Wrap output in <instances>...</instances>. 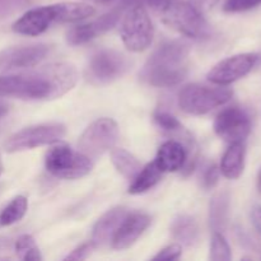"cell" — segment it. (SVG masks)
<instances>
[{
    "label": "cell",
    "mask_w": 261,
    "mask_h": 261,
    "mask_svg": "<svg viewBox=\"0 0 261 261\" xmlns=\"http://www.w3.org/2000/svg\"><path fill=\"white\" fill-rule=\"evenodd\" d=\"M78 82L73 64L53 63L37 70L0 75V97L51 101L68 93Z\"/></svg>",
    "instance_id": "1"
},
{
    "label": "cell",
    "mask_w": 261,
    "mask_h": 261,
    "mask_svg": "<svg viewBox=\"0 0 261 261\" xmlns=\"http://www.w3.org/2000/svg\"><path fill=\"white\" fill-rule=\"evenodd\" d=\"M190 50L182 41H167L149 56L142 71L143 81L153 87H173L189 74Z\"/></svg>",
    "instance_id": "2"
},
{
    "label": "cell",
    "mask_w": 261,
    "mask_h": 261,
    "mask_svg": "<svg viewBox=\"0 0 261 261\" xmlns=\"http://www.w3.org/2000/svg\"><path fill=\"white\" fill-rule=\"evenodd\" d=\"M96 13L87 3L65 2L30 9L13 24L15 33L24 36L42 35L55 23H75L92 17Z\"/></svg>",
    "instance_id": "3"
},
{
    "label": "cell",
    "mask_w": 261,
    "mask_h": 261,
    "mask_svg": "<svg viewBox=\"0 0 261 261\" xmlns=\"http://www.w3.org/2000/svg\"><path fill=\"white\" fill-rule=\"evenodd\" d=\"M233 91L226 86L216 84H188L178 92V106L184 112L190 115H205L214 109L223 106L231 101Z\"/></svg>",
    "instance_id": "4"
},
{
    "label": "cell",
    "mask_w": 261,
    "mask_h": 261,
    "mask_svg": "<svg viewBox=\"0 0 261 261\" xmlns=\"http://www.w3.org/2000/svg\"><path fill=\"white\" fill-rule=\"evenodd\" d=\"M120 33L125 47L132 53H142L149 47L154 37V27L144 5H129L122 17Z\"/></svg>",
    "instance_id": "5"
},
{
    "label": "cell",
    "mask_w": 261,
    "mask_h": 261,
    "mask_svg": "<svg viewBox=\"0 0 261 261\" xmlns=\"http://www.w3.org/2000/svg\"><path fill=\"white\" fill-rule=\"evenodd\" d=\"M46 170L55 177L75 180L88 175L93 161L82 152H75L66 144H58L46 153Z\"/></svg>",
    "instance_id": "6"
},
{
    "label": "cell",
    "mask_w": 261,
    "mask_h": 261,
    "mask_svg": "<svg viewBox=\"0 0 261 261\" xmlns=\"http://www.w3.org/2000/svg\"><path fill=\"white\" fill-rule=\"evenodd\" d=\"M161 12L163 22L181 35L191 38H203L208 36L209 25L203 17V13L191 3L176 0Z\"/></svg>",
    "instance_id": "7"
},
{
    "label": "cell",
    "mask_w": 261,
    "mask_h": 261,
    "mask_svg": "<svg viewBox=\"0 0 261 261\" xmlns=\"http://www.w3.org/2000/svg\"><path fill=\"white\" fill-rule=\"evenodd\" d=\"M132 61L116 50H101L94 54L86 69V78L93 86H107L122 78L130 70Z\"/></svg>",
    "instance_id": "8"
},
{
    "label": "cell",
    "mask_w": 261,
    "mask_h": 261,
    "mask_svg": "<svg viewBox=\"0 0 261 261\" xmlns=\"http://www.w3.org/2000/svg\"><path fill=\"white\" fill-rule=\"evenodd\" d=\"M66 127L59 122L40 124L24 127L19 130L4 143V149L8 153L20 152V150L33 149L42 145L58 143L65 137Z\"/></svg>",
    "instance_id": "9"
},
{
    "label": "cell",
    "mask_w": 261,
    "mask_h": 261,
    "mask_svg": "<svg viewBox=\"0 0 261 261\" xmlns=\"http://www.w3.org/2000/svg\"><path fill=\"white\" fill-rule=\"evenodd\" d=\"M119 138V126L110 117H101L92 122L79 137V152L92 161L101 157L107 150L112 149Z\"/></svg>",
    "instance_id": "10"
},
{
    "label": "cell",
    "mask_w": 261,
    "mask_h": 261,
    "mask_svg": "<svg viewBox=\"0 0 261 261\" xmlns=\"http://www.w3.org/2000/svg\"><path fill=\"white\" fill-rule=\"evenodd\" d=\"M214 132L229 144L244 143L251 132V119L245 110L236 106L228 107L217 115Z\"/></svg>",
    "instance_id": "11"
},
{
    "label": "cell",
    "mask_w": 261,
    "mask_h": 261,
    "mask_svg": "<svg viewBox=\"0 0 261 261\" xmlns=\"http://www.w3.org/2000/svg\"><path fill=\"white\" fill-rule=\"evenodd\" d=\"M257 60H259V55L255 53L237 54V55L229 56L214 65L209 70L206 78L214 84L228 86L247 75L256 65Z\"/></svg>",
    "instance_id": "12"
},
{
    "label": "cell",
    "mask_w": 261,
    "mask_h": 261,
    "mask_svg": "<svg viewBox=\"0 0 261 261\" xmlns=\"http://www.w3.org/2000/svg\"><path fill=\"white\" fill-rule=\"evenodd\" d=\"M48 53L50 47L43 43L4 48L0 51V74L33 68L40 64Z\"/></svg>",
    "instance_id": "13"
},
{
    "label": "cell",
    "mask_w": 261,
    "mask_h": 261,
    "mask_svg": "<svg viewBox=\"0 0 261 261\" xmlns=\"http://www.w3.org/2000/svg\"><path fill=\"white\" fill-rule=\"evenodd\" d=\"M124 8L125 4L122 3L121 5H119L115 9L110 10L109 13L101 15V17L92 20V22L84 23V24H79L70 28L69 32L66 33V41H68V43L73 46L83 45V43L89 42V41L94 40L98 36L106 33L107 31L115 27L116 23L119 22L120 17H121L122 12H124Z\"/></svg>",
    "instance_id": "14"
},
{
    "label": "cell",
    "mask_w": 261,
    "mask_h": 261,
    "mask_svg": "<svg viewBox=\"0 0 261 261\" xmlns=\"http://www.w3.org/2000/svg\"><path fill=\"white\" fill-rule=\"evenodd\" d=\"M150 217L145 213H127L112 237L111 245L115 250H125L138 241L149 227Z\"/></svg>",
    "instance_id": "15"
},
{
    "label": "cell",
    "mask_w": 261,
    "mask_h": 261,
    "mask_svg": "<svg viewBox=\"0 0 261 261\" xmlns=\"http://www.w3.org/2000/svg\"><path fill=\"white\" fill-rule=\"evenodd\" d=\"M129 211L125 206H116L110 209L96 222L92 232V244L94 247H102L112 241L115 232L117 231L121 222L127 216Z\"/></svg>",
    "instance_id": "16"
},
{
    "label": "cell",
    "mask_w": 261,
    "mask_h": 261,
    "mask_svg": "<svg viewBox=\"0 0 261 261\" xmlns=\"http://www.w3.org/2000/svg\"><path fill=\"white\" fill-rule=\"evenodd\" d=\"M154 162L162 172H176L188 162V152L180 142L168 140L160 147Z\"/></svg>",
    "instance_id": "17"
},
{
    "label": "cell",
    "mask_w": 261,
    "mask_h": 261,
    "mask_svg": "<svg viewBox=\"0 0 261 261\" xmlns=\"http://www.w3.org/2000/svg\"><path fill=\"white\" fill-rule=\"evenodd\" d=\"M246 149L244 143H233L223 154L221 161V173L229 180H236L245 170Z\"/></svg>",
    "instance_id": "18"
},
{
    "label": "cell",
    "mask_w": 261,
    "mask_h": 261,
    "mask_svg": "<svg viewBox=\"0 0 261 261\" xmlns=\"http://www.w3.org/2000/svg\"><path fill=\"white\" fill-rule=\"evenodd\" d=\"M171 233L178 244L185 246H193L198 242L200 236L198 222L194 219V217L188 214H180L173 219L171 224Z\"/></svg>",
    "instance_id": "19"
},
{
    "label": "cell",
    "mask_w": 261,
    "mask_h": 261,
    "mask_svg": "<svg viewBox=\"0 0 261 261\" xmlns=\"http://www.w3.org/2000/svg\"><path fill=\"white\" fill-rule=\"evenodd\" d=\"M229 213V195L227 191L216 194L211 201L209 221L214 232H223L227 227Z\"/></svg>",
    "instance_id": "20"
},
{
    "label": "cell",
    "mask_w": 261,
    "mask_h": 261,
    "mask_svg": "<svg viewBox=\"0 0 261 261\" xmlns=\"http://www.w3.org/2000/svg\"><path fill=\"white\" fill-rule=\"evenodd\" d=\"M161 176H162V171L155 165V162L148 163L133 178V184L129 188V193L133 194V195H139V194L147 193L148 190L154 188L160 182Z\"/></svg>",
    "instance_id": "21"
},
{
    "label": "cell",
    "mask_w": 261,
    "mask_h": 261,
    "mask_svg": "<svg viewBox=\"0 0 261 261\" xmlns=\"http://www.w3.org/2000/svg\"><path fill=\"white\" fill-rule=\"evenodd\" d=\"M111 161L117 172L121 173L127 180H133L142 170V165L133 153L124 148H117L111 152Z\"/></svg>",
    "instance_id": "22"
},
{
    "label": "cell",
    "mask_w": 261,
    "mask_h": 261,
    "mask_svg": "<svg viewBox=\"0 0 261 261\" xmlns=\"http://www.w3.org/2000/svg\"><path fill=\"white\" fill-rule=\"evenodd\" d=\"M28 200L25 196L18 195L0 212V227H8L19 222L25 216Z\"/></svg>",
    "instance_id": "23"
},
{
    "label": "cell",
    "mask_w": 261,
    "mask_h": 261,
    "mask_svg": "<svg viewBox=\"0 0 261 261\" xmlns=\"http://www.w3.org/2000/svg\"><path fill=\"white\" fill-rule=\"evenodd\" d=\"M15 252L20 260L24 261H41L42 255H41L40 249L37 244L30 234H23L15 241Z\"/></svg>",
    "instance_id": "24"
},
{
    "label": "cell",
    "mask_w": 261,
    "mask_h": 261,
    "mask_svg": "<svg viewBox=\"0 0 261 261\" xmlns=\"http://www.w3.org/2000/svg\"><path fill=\"white\" fill-rule=\"evenodd\" d=\"M211 260L213 261H229L232 259L231 247L224 239L222 232H214L211 242Z\"/></svg>",
    "instance_id": "25"
},
{
    "label": "cell",
    "mask_w": 261,
    "mask_h": 261,
    "mask_svg": "<svg viewBox=\"0 0 261 261\" xmlns=\"http://www.w3.org/2000/svg\"><path fill=\"white\" fill-rule=\"evenodd\" d=\"M153 117H154V121L157 122L158 126L162 127L163 130H167V132H178V130L182 129L181 122L173 115L168 114L166 111H157Z\"/></svg>",
    "instance_id": "26"
},
{
    "label": "cell",
    "mask_w": 261,
    "mask_h": 261,
    "mask_svg": "<svg viewBox=\"0 0 261 261\" xmlns=\"http://www.w3.org/2000/svg\"><path fill=\"white\" fill-rule=\"evenodd\" d=\"M259 5H261V0H226L223 9L227 13H241L254 9Z\"/></svg>",
    "instance_id": "27"
},
{
    "label": "cell",
    "mask_w": 261,
    "mask_h": 261,
    "mask_svg": "<svg viewBox=\"0 0 261 261\" xmlns=\"http://www.w3.org/2000/svg\"><path fill=\"white\" fill-rule=\"evenodd\" d=\"M219 173H221V170L216 165H211L209 167H206L203 173V177H201V185H203V188L213 189L218 184Z\"/></svg>",
    "instance_id": "28"
},
{
    "label": "cell",
    "mask_w": 261,
    "mask_h": 261,
    "mask_svg": "<svg viewBox=\"0 0 261 261\" xmlns=\"http://www.w3.org/2000/svg\"><path fill=\"white\" fill-rule=\"evenodd\" d=\"M181 245L180 244H172L170 246L165 247L163 250H161L153 260H167V261H172V260H177L178 257L181 256Z\"/></svg>",
    "instance_id": "29"
},
{
    "label": "cell",
    "mask_w": 261,
    "mask_h": 261,
    "mask_svg": "<svg viewBox=\"0 0 261 261\" xmlns=\"http://www.w3.org/2000/svg\"><path fill=\"white\" fill-rule=\"evenodd\" d=\"M176 2V0H122V3L125 4V7H129L132 4H142L147 5V7L153 8V9H160L162 10L163 8L167 7L171 3Z\"/></svg>",
    "instance_id": "30"
},
{
    "label": "cell",
    "mask_w": 261,
    "mask_h": 261,
    "mask_svg": "<svg viewBox=\"0 0 261 261\" xmlns=\"http://www.w3.org/2000/svg\"><path fill=\"white\" fill-rule=\"evenodd\" d=\"M93 249V244L92 242H87V244L81 245L75 250H73L68 256H65L64 260H84L89 256V254H91V251Z\"/></svg>",
    "instance_id": "31"
},
{
    "label": "cell",
    "mask_w": 261,
    "mask_h": 261,
    "mask_svg": "<svg viewBox=\"0 0 261 261\" xmlns=\"http://www.w3.org/2000/svg\"><path fill=\"white\" fill-rule=\"evenodd\" d=\"M25 0H0V18L19 9Z\"/></svg>",
    "instance_id": "32"
},
{
    "label": "cell",
    "mask_w": 261,
    "mask_h": 261,
    "mask_svg": "<svg viewBox=\"0 0 261 261\" xmlns=\"http://www.w3.org/2000/svg\"><path fill=\"white\" fill-rule=\"evenodd\" d=\"M218 2L219 0H190L191 4H193L196 9L200 10L201 13L212 9V8H213Z\"/></svg>",
    "instance_id": "33"
},
{
    "label": "cell",
    "mask_w": 261,
    "mask_h": 261,
    "mask_svg": "<svg viewBox=\"0 0 261 261\" xmlns=\"http://www.w3.org/2000/svg\"><path fill=\"white\" fill-rule=\"evenodd\" d=\"M251 219L256 231L261 234V206H255L251 212Z\"/></svg>",
    "instance_id": "34"
},
{
    "label": "cell",
    "mask_w": 261,
    "mask_h": 261,
    "mask_svg": "<svg viewBox=\"0 0 261 261\" xmlns=\"http://www.w3.org/2000/svg\"><path fill=\"white\" fill-rule=\"evenodd\" d=\"M8 111H9V106H8L7 102L0 98V119L4 117L8 114Z\"/></svg>",
    "instance_id": "35"
},
{
    "label": "cell",
    "mask_w": 261,
    "mask_h": 261,
    "mask_svg": "<svg viewBox=\"0 0 261 261\" xmlns=\"http://www.w3.org/2000/svg\"><path fill=\"white\" fill-rule=\"evenodd\" d=\"M257 190L261 194V168L259 171V175H257Z\"/></svg>",
    "instance_id": "36"
},
{
    "label": "cell",
    "mask_w": 261,
    "mask_h": 261,
    "mask_svg": "<svg viewBox=\"0 0 261 261\" xmlns=\"http://www.w3.org/2000/svg\"><path fill=\"white\" fill-rule=\"evenodd\" d=\"M94 2L97 3V4H110V3L115 2V0H94Z\"/></svg>",
    "instance_id": "37"
},
{
    "label": "cell",
    "mask_w": 261,
    "mask_h": 261,
    "mask_svg": "<svg viewBox=\"0 0 261 261\" xmlns=\"http://www.w3.org/2000/svg\"><path fill=\"white\" fill-rule=\"evenodd\" d=\"M3 172V161H2V155H0V175Z\"/></svg>",
    "instance_id": "38"
}]
</instances>
